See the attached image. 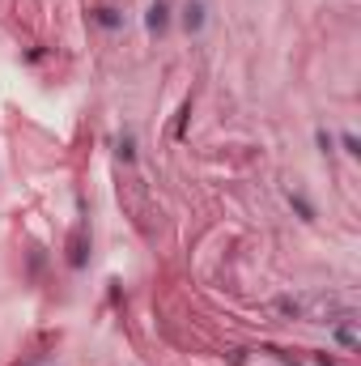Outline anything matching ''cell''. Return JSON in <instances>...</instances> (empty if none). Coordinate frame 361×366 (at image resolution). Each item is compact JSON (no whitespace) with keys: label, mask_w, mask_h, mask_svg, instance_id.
Instances as JSON below:
<instances>
[{"label":"cell","mask_w":361,"mask_h":366,"mask_svg":"<svg viewBox=\"0 0 361 366\" xmlns=\"http://www.w3.org/2000/svg\"><path fill=\"white\" fill-rule=\"evenodd\" d=\"M336 341H340L344 349H357V328H353V316H344V320L336 324Z\"/></svg>","instance_id":"7a4b0ae2"},{"label":"cell","mask_w":361,"mask_h":366,"mask_svg":"<svg viewBox=\"0 0 361 366\" xmlns=\"http://www.w3.org/2000/svg\"><path fill=\"white\" fill-rule=\"evenodd\" d=\"M242 366H293V362H272V349H260V358H246Z\"/></svg>","instance_id":"277c9868"},{"label":"cell","mask_w":361,"mask_h":366,"mask_svg":"<svg viewBox=\"0 0 361 366\" xmlns=\"http://www.w3.org/2000/svg\"><path fill=\"white\" fill-rule=\"evenodd\" d=\"M119 158H128V162H132V136H124V141H119Z\"/></svg>","instance_id":"5b68a950"},{"label":"cell","mask_w":361,"mask_h":366,"mask_svg":"<svg viewBox=\"0 0 361 366\" xmlns=\"http://www.w3.org/2000/svg\"><path fill=\"white\" fill-rule=\"evenodd\" d=\"M145 22H149V30H153V34H158V30H166V0H153Z\"/></svg>","instance_id":"3957f363"},{"label":"cell","mask_w":361,"mask_h":366,"mask_svg":"<svg viewBox=\"0 0 361 366\" xmlns=\"http://www.w3.org/2000/svg\"><path fill=\"white\" fill-rule=\"evenodd\" d=\"M340 145H344V153H357V136H348V132H344V136H340Z\"/></svg>","instance_id":"8992f818"},{"label":"cell","mask_w":361,"mask_h":366,"mask_svg":"<svg viewBox=\"0 0 361 366\" xmlns=\"http://www.w3.org/2000/svg\"><path fill=\"white\" fill-rule=\"evenodd\" d=\"M204 13H209V9H204V0H187V9H183V26L196 34V30H204Z\"/></svg>","instance_id":"6da1fadb"}]
</instances>
